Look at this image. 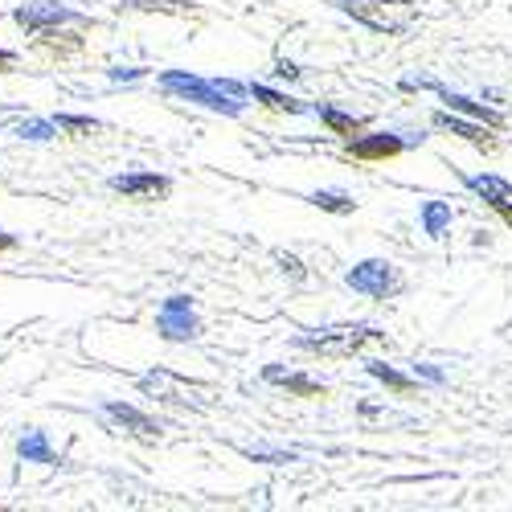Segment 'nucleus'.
Here are the masks:
<instances>
[{
  "instance_id": "f257e3e1",
  "label": "nucleus",
  "mask_w": 512,
  "mask_h": 512,
  "mask_svg": "<svg viewBox=\"0 0 512 512\" xmlns=\"http://www.w3.org/2000/svg\"><path fill=\"white\" fill-rule=\"evenodd\" d=\"M386 332H377L369 324H336V328H320L308 336H295V349L304 353H320V357H353L369 345H381Z\"/></svg>"
},
{
  "instance_id": "f03ea898",
  "label": "nucleus",
  "mask_w": 512,
  "mask_h": 512,
  "mask_svg": "<svg viewBox=\"0 0 512 512\" xmlns=\"http://www.w3.org/2000/svg\"><path fill=\"white\" fill-rule=\"evenodd\" d=\"M160 87L168 95H181L189 103H201L205 111H222V115H242V99H234L230 91H222L218 78H197L189 70H164Z\"/></svg>"
},
{
  "instance_id": "7ed1b4c3",
  "label": "nucleus",
  "mask_w": 512,
  "mask_h": 512,
  "mask_svg": "<svg viewBox=\"0 0 512 512\" xmlns=\"http://www.w3.org/2000/svg\"><path fill=\"white\" fill-rule=\"evenodd\" d=\"M340 9L373 33H406L418 21V9L410 0H340Z\"/></svg>"
},
{
  "instance_id": "20e7f679",
  "label": "nucleus",
  "mask_w": 512,
  "mask_h": 512,
  "mask_svg": "<svg viewBox=\"0 0 512 512\" xmlns=\"http://www.w3.org/2000/svg\"><path fill=\"white\" fill-rule=\"evenodd\" d=\"M345 283H349L353 291L369 295V300H390V295L402 291V275H398L394 263H386V259H365V263H357V267L345 275Z\"/></svg>"
},
{
  "instance_id": "39448f33",
  "label": "nucleus",
  "mask_w": 512,
  "mask_h": 512,
  "mask_svg": "<svg viewBox=\"0 0 512 512\" xmlns=\"http://www.w3.org/2000/svg\"><path fill=\"white\" fill-rule=\"evenodd\" d=\"M156 328L164 340H193L201 332L197 316H193V300L189 295H168L156 312Z\"/></svg>"
},
{
  "instance_id": "423d86ee",
  "label": "nucleus",
  "mask_w": 512,
  "mask_h": 512,
  "mask_svg": "<svg viewBox=\"0 0 512 512\" xmlns=\"http://www.w3.org/2000/svg\"><path fill=\"white\" fill-rule=\"evenodd\" d=\"M140 390L152 394V398H160V402H173V406H197V410L205 406V398H201L197 386H189V381H181L177 373H164V369L144 373L140 377Z\"/></svg>"
},
{
  "instance_id": "0eeeda50",
  "label": "nucleus",
  "mask_w": 512,
  "mask_h": 512,
  "mask_svg": "<svg viewBox=\"0 0 512 512\" xmlns=\"http://www.w3.org/2000/svg\"><path fill=\"white\" fill-rule=\"evenodd\" d=\"M13 21H17L21 29H29V33H46V29H58V25H66V21H78V13L66 9V5H54V0H37V5L17 9Z\"/></svg>"
},
{
  "instance_id": "6e6552de",
  "label": "nucleus",
  "mask_w": 512,
  "mask_h": 512,
  "mask_svg": "<svg viewBox=\"0 0 512 512\" xmlns=\"http://www.w3.org/2000/svg\"><path fill=\"white\" fill-rule=\"evenodd\" d=\"M103 414H107L115 426H123L127 435H136V439H144V443H156V439L164 435V426H160L156 418H148L144 410H136V406H123V402H103Z\"/></svg>"
},
{
  "instance_id": "1a4fd4ad",
  "label": "nucleus",
  "mask_w": 512,
  "mask_h": 512,
  "mask_svg": "<svg viewBox=\"0 0 512 512\" xmlns=\"http://www.w3.org/2000/svg\"><path fill=\"white\" fill-rule=\"evenodd\" d=\"M406 87L439 91V99H443L451 111H463V115H472V119H484V127H504V115H500V111H492V107H484V103H476V99H463V95H455V91L439 87V82H431V78H406Z\"/></svg>"
},
{
  "instance_id": "9d476101",
  "label": "nucleus",
  "mask_w": 512,
  "mask_h": 512,
  "mask_svg": "<svg viewBox=\"0 0 512 512\" xmlns=\"http://www.w3.org/2000/svg\"><path fill=\"white\" fill-rule=\"evenodd\" d=\"M111 189L123 197H136V201H156L173 185H168V177H160V173H123V177H111Z\"/></svg>"
},
{
  "instance_id": "9b49d317",
  "label": "nucleus",
  "mask_w": 512,
  "mask_h": 512,
  "mask_svg": "<svg viewBox=\"0 0 512 512\" xmlns=\"http://www.w3.org/2000/svg\"><path fill=\"white\" fill-rule=\"evenodd\" d=\"M431 123L439 127V132H451V136H459V140H467V144L484 148V152H492V148H496V140L484 132L480 123H472V119H459V115H451V111H439Z\"/></svg>"
},
{
  "instance_id": "f8f14e48",
  "label": "nucleus",
  "mask_w": 512,
  "mask_h": 512,
  "mask_svg": "<svg viewBox=\"0 0 512 512\" xmlns=\"http://www.w3.org/2000/svg\"><path fill=\"white\" fill-rule=\"evenodd\" d=\"M263 381H271V386H283V390L300 394V398H320V394H324V381H316V377H308V373H291V369H283V365H267V369H263Z\"/></svg>"
},
{
  "instance_id": "ddd939ff",
  "label": "nucleus",
  "mask_w": 512,
  "mask_h": 512,
  "mask_svg": "<svg viewBox=\"0 0 512 512\" xmlns=\"http://www.w3.org/2000/svg\"><path fill=\"white\" fill-rule=\"evenodd\" d=\"M406 148H410V140H402V136H394V132L361 136V140H353V144H349V152H353V156H361V160H381V156H398V152H406Z\"/></svg>"
},
{
  "instance_id": "4468645a",
  "label": "nucleus",
  "mask_w": 512,
  "mask_h": 512,
  "mask_svg": "<svg viewBox=\"0 0 512 512\" xmlns=\"http://www.w3.org/2000/svg\"><path fill=\"white\" fill-rule=\"evenodd\" d=\"M17 455L25 463H54V447H50V439L41 431H25L21 443H17Z\"/></svg>"
},
{
  "instance_id": "2eb2a0df",
  "label": "nucleus",
  "mask_w": 512,
  "mask_h": 512,
  "mask_svg": "<svg viewBox=\"0 0 512 512\" xmlns=\"http://www.w3.org/2000/svg\"><path fill=\"white\" fill-rule=\"evenodd\" d=\"M467 189L480 193L488 205H504L512 197V185L504 177H467Z\"/></svg>"
},
{
  "instance_id": "dca6fc26",
  "label": "nucleus",
  "mask_w": 512,
  "mask_h": 512,
  "mask_svg": "<svg viewBox=\"0 0 512 512\" xmlns=\"http://www.w3.org/2000/svg\"><path fill=\"white\" fill-rule=\"evenodd\" d=\"M422 226L431 238H443L451 230V205L447 201H426L422 205Z\"/></svg>"
},
{
  "instance_id": "f3484780",
  "label": "nucleus",
  "mask_w": 512,
  "mask_h": 512,
  "mask_svg": "<svg viewBox=\"0 0 512 512\" xmlns=\"http://www.w3.org/2000/svg\"><path fill=\"white\" fill-rule=\"evenodd\" d=\"M254 99H259V103H267L271 111H287V115H304L308 107L304 103H295V99H287V95H279V91H271V87H263V82H250V87H246Z\"/></svg>"
},
{
  "instance_id": "a211bd4d",
  "label": "nucleus",
  "mask_w": 512,
  "mask_h": 512,
  "mask_svg": "<svg viewBox=\"0 0 512 512\" xmlns=\"http://www.w3.org/2000/svg\"><path fill=\"white\" fill-rule=\"evenodd\" d=\"M365 373H369L373 381H386V386H390V390H398V394L414 390V377L398 373V369H394V365H386V361H369V365H365Z\"/></svg>"
},
{
  "instance_id": "6ab92c4d",
  "label": "nucleus",
  "mask_w": 512,
  "mask_h": 512,
  "mask_svg": "<svg viewBox=\"0 0 512 512\" xmlns=\"http://www.w3.org/2000/svg\"><path fill=\"white\" fill-rule=\"evenodd\" d=\"M312 115H320L332 132H340V136H357L361 132V119L357 115H345V111H336V107H316Z\"/></svg>"
},
{
  "instance_id": "aec40b11",
  "label": "nucleus",
  "mask_w": 512,
  "mask_h": 512,
  "mask_svg": "<svg viewBox=\"0 0 512 512\" xmlns=\"http://www.w3.org/2000/svg\"><path fill=\"white\" fill-rule=\"evenodd\" d=\"M316 209H328V213H353L357 209V201L349 197V193H340V189H320V193H312L308 197Z\"/></svg>"
},
{
  "instance_id": "412c9836",
  "label": "nucleus",
  "mask_w": 512,
  "mask_h": 512,
  "mask_svg": "<svg viewBox=\"0 0 512 512\" xmlns=\"http://www.w3.org/2000/svg\"><path fill=\"white\" fill-rule=\"evenodd\" d=\"M54 127H58V132H70V136H91V132H99V123L87 119V115H58Z\"/></svg>"
},
{
  "instance_id": "4be33fe9",
  "label": "nucleus",
  "mask_w": 512,
  "mask_h": 512,
  "mask_svg": "<svg viewBox=\"0 0 512 512\" xmlns=\"http://www.w3.org/2000/svg\"><path fill=\"white\" fill-rule=\"evenodd\" d=\"M17 136H21V140H54L58 127H54V119H29V123H21Z\"/></svg>"
},
{
  "instance_id": "5701e85b",
  "label": "nucleus",
  "mask_w": 512,
  "mask_h": 512,
  "mask_svg": "<svg viewBox=\"0 0 512 512\" xmlns=\"http://www.w3.org/2000/svg\"><path fill=\"white\" fill-rule=\"evenodd\" d=\"M127 9H160V13H185L181 0H132Z\"/></svg>"
},
{
  "instance_id": "b1692460",
  "label": "nucleus",
  "mask_w": 512,
  "mask_h": 512,
  "mask_svg": "<svg viewBox=\"0 0 512 512\" xmlns=\"http://www.w3.org/2000/svg\"><path fill=\"white\" fill-rule=\"evenodd\" d=\"M279 267H283L287 275H295V279H304V267H300V259H291V254H279Z\"/></svg>"
},
{
  "instance_id": "393cba45",
  "label": "nucleus",
  "mask_w": 512,
  "mask_h": 512,
  "mask_svg": "<svg viewBox=\"0 0 512 512\" xmlns=\"http://www.w3.org/2000/svg\"><path fill=\"white\" fill-rule=\"evenodd\" d=\"M140 74H144V70H132V66H115V70H111V82H136Z\"/></svg>"
},
{
  "instance_id": "a878e982",
  "label": "nucleus",
  "mask_w": 512,
  "mask_h": 512,
  "mask_svg": "<svg viewBox=\"0 0 512 512\" xmlns=\"http://www.w3.org/2000/svg\"><path fill=\"white\" fill-rule=\"evenodd\" d=\"M275 78H300V66L295 62H275Z\"/></svg>"
},
{
  "instance_id": "bb28decb",
  "label": "nucleus",
  "mask_w": 512,
  "mask_h": 512,
  "mask_svg": "<svg viewBox=\"0 0 512 512\" xmlns=\"http://www.w3.org/2000/svg\"><path fill=\"white\" fill-rule=\"evenodd\" d=\"M414 369H418V373H422L426 381H443V373H439L435 365H414Z\"/></svg>"
},
{
  "instance_id": "cd10ccee",
  "label": "nucleus",
  "mask_w": 512,
  "mask_h": 512,
  "mask_svg": "<svg viewBox=\"0 0 512 512\" xmlns=\"http://www.w3.org/2000/svg\"><path fill=\"white\" fill-rule=\"evenodd\" d=\"M17 246V234H9V230H0V250H13Z\"/></svg>"
},
{
  "instance_id": "c85d7f7f",
  "label": "nucleus",
  "mask_w": 512,
  "mask_h": 512,
  "mask_svg": "<svg viewBox=\"0 0 512 512\" xmlns=\"http://www.w3.org/2000/svg\"><path fill=\"white\" fill-rule=\"evenodd\" d=\"M13 62H17V58H13L9 50H0V70H5V66H13Z\"/></svg>"
},
{
  "instance_id": "c756f323",
  "label": "nucleus",
  "mask_w": 512,
  "mask_h": 512,
  "mask_svg": "<svg viewBox=\"0 0 512 512\" xmlns=\"http://www.w3.org/2000/svg\"><path fill=\"white\" fill-rule=\"evenodd\" d=\"M496 209L504 213V222H512V205H508V201H504V205H496Z\"/></svg>"
}]
</instances>
